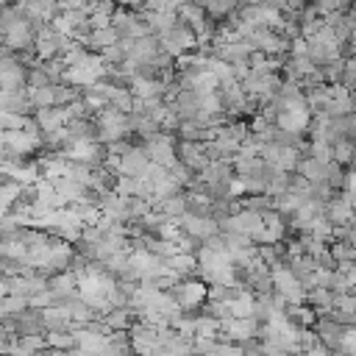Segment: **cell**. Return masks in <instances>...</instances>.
<instances>
[{"mask_svg": "<svg viewBox=\"0 0 356 356\" xmlns=\"http://www.w3.org/2000/svg\"><path fill=\"white\" fill-rule=\"evenodd\" d=\"M89 44L97 47V50H106L111 44H117V31L108 25V28H97V31H89Z\"/></svg>", "mask_w": 356, "mask_h": 356, "instance_id": "1", "label": "cell"}, {"mask_svg": "<svg viewBox=\"0 0 356 356\" xmlns=\"http://www.w3.org/2000/svg\"><path fill=\"white\" fill-rule=\"evenodd\" d=\"M31 103L39 106V108L56 103V100H53V86H50V83H47V86H33V89H31Z\"/></svg>", "mask_w": 356, "mask_h": 356, "instance_id": "3", "label": "cell"}, {"mask_svg": "<svg viewBox=\"0 0 356 356\" xmlns=\"http://www.w3.org/2000/svg\"><path fill=\"white\" fill-rule=\"evenodd\" d=\"M203 8H206V14H209V17L222 19V17H228V14L236 8V0H206V3H203Z\"/></svg>", "mask_w": 356, "mask_h": 356, "instance_id": "2", "label": "cell"}]
</instances>
